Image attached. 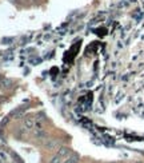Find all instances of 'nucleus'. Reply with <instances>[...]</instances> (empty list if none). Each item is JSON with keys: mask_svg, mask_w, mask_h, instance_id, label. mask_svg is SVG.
I'll return each mask as SVG.
<instances>
[{"mask_svg": "<svg viewBox=\"0 0 144 163\" xmlns=\"http://www.w3.org/2000/svg\"><path fill=\"white\" fill-rule=\"evenodd\" d=\"M27 110V106H21V107H17V108L12 110L11 114H9V118H15V119H19V118L24 117V112Z\"/></svg>", "mask_w": 144, "mask_h": 163, "instance_id": "f257e3e1", "label": "nucleus"}, {"mask_svg": "<svg viewBox=\"0 0 144 163\" xmlns=\"http://www.w3.org/2000/svg\"><path fill=\"white\" fill-rule=\"evenodd\" d=\"M71 154H72V150L70 147H59L58 152H56V155H59L62 159H67Z\"/></svg>", "mask_w": 144, "mask_h": 163, "instance_id": "f03ea898", "label": "nucleus"}, {"mask_svg": "<svg viewBox=\"0 0 144 163\" xmlns=\"http://www.w3.org/2000/svg\"><path fill=\"white\" fill-rule=\"evenodd\" d=\"M35 136L38 138L39 140H47L48 139V135H47V132L44 131L43 128H38L35 131Z\"/></svg>", "mask_w": 144, "mask_h": 163, "instance_id": "7ed1b4c3", "label": "nucleus"}, {"mask_svg": "<svg viewBox=\"0 0 144 163\" xmlns=\"http://www.w3.org/2000/svg\"><path fill=\"white\" fill-rule=\"evenodd\" d=\"M59 142L55 139H47L46 140V143H44V146H46V148H48V150H54V148L58 147Z\"/></svg>", "mask_w": 144, "mask_h": 163, "instance_id": "20e7f679", "label": "nucleus"}, {"mask_svg": "<svg viewBox=\"0 0 144 163\" xmlns=\"http://www.w3.org/2000/svg\"><path fill=\"white\" fill-rule=\"evenodd\" d=\"M79 159H80L79 154H76V152H72V154H71V155L66 159V162H64V163H79Z\"/></svg>", "mask_w": 144, "mask_h": 163, "instance_id": "39448f33", "label": "nucleus"}, {"mask_svg": "<svg viewBox=\"0 0 144 163\" xmlns=\"http://www.w3.org/2000/svg\"><path fill=\"white\" fill-rule=\"evenodd\" d=\"M33 126H35V121H33V118H25V119H24V128L31 130V128H33Z\"/></svg>", "mask_w": 144, "mask_h": 163, "instance_id": "423d86ee", "label": "nucleus"}, {"mask_svg": "<svg viewBox=\"0 0 144 163\" xmlns=\"http://www.w3.org/2000/svg\"><path fill=\"white\" fill-rule=\"evenodd\" d=\"M12 84H13V82L11 79H3V80L0 82V87L1 88H11Z\"/></svg>", "mask_w": 144, "mask_h": 163, "instance_id": "0eeeda50", "label": "nucleus"}, {"mask_svg": "<svg viewBox=\"0 0 144 163\" xmlns=\"http://www.w3.org/2000/svg\"><path fill=\"white\" fill-rule=\"evenodd\" d=\"M11 155H12V158H13V159H15V162H16V163H24V162H23V159H21V158H20V156L17 155V154H16V152L11 151Z\"/></svg>", "mask_w": 144, "mask_h": 163, "instance_id": "6e6552de", "label": "nucleus"}, {"mask_svg": "<svg viewBox=\"0 0 144 163\" xmlns=\"http://www.w3.org/2000/svg\"><path fill=\"white\" fill-rule=\"evenodd\" d=\"M62 158H60V156L59 155H55V156H52V158H51V160H50V163H62Z\"/></svg>", "mask_w": 144, "mask_h": 163, "instance_id": "1a4fd4ad", "label": "nucleus"}, {"mask_svg": "<svg viewBox=\"0 0 144 163\" xmlns=\"http://www.w3.org/2000/svg\"><path fill=\"white\" fill-rule=\"evenodd\" d=\"M8 121H9V117H5V118H4L3 121L0 122V128H3L4 126H5V124L8 123Z\"/></svg>", "mask_w": 144, "mask_h": 163, "instance_id": "9d476101", "label": "nucleus"}, {"mask_svg": "<svg viewBox=\"0 0 144 163\" xmlns=\"http://www.w3.org/2000/svg\"><path fill=\"white\" fill-rule=\"evenodd\" d=\"M11 42H13V39H12V38H4V39H3L4 44H11Z\"/></svg>", "mask_w": 144, "mask_h": 163, "instance_id": "9b49d317", "label": "nucleus"}, {"mask_svg": "<svg viewBox=\"0 0 144 163\" xmlns=\"http://www.w3.org/2000/svg\"><path fill=\"white\" fill-rule=\"evenodd\" d=\"M136 163H143V162H136Z\"/></svg>", "mask_w": 144, "mask_h": 163, "instance_id": "f8f14e48", "label": "nucleus"}, {"mask_svg": "<svg viewBox=\"0 0 144 163\" xmlns=\"http://www.w3.org/2000/svg\"><path fill=\"white\" fill-rule=\"evenodd\" d=\"M12 1H15V0H12Z\"/></svg>", "mask_w": 144, "mask_h": 163, "instance_id": "ddd939ff", "label": "nucleus"}, {"mask_svg": "<svg viewBox=\"0 0 144 163\" xmlns=\"http://www.w3.org/2000/svg\"><path fill=\"white\" fill-rule=\"evenodd\" d=\"M0 163H1V160H0Z\"/></svg>", "mask_w": 144, "mask_h": 163, "instance_id": "4468645a", "label": "nucleus"}]
</instances>
